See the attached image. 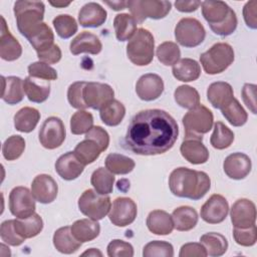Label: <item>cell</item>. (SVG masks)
I'll use <instances>...</instances> for the list:
<instances>
[{
  "mask_svg": "<svg viewBox=\"0 0 257 257\" xmlns=\"http://www.w3.org/2000/svg\"><path fill=\"white\" fill-rule=\"evenodd\" d=\"M178 136L179 126L171 114L158 108L145 109L132 118L124 145L134 154L156 156L171 150Z\"/></svg>",
  "mask_w": 257,
  "mask_h": 257,
  "instance_id": "cell-1",
  "label": "cell"
},
{
  "mask_svg": "<svg viewBox=\"0 0 257 257\" xmlns=\"http://www.w3.org/2000/svg\"><path fill=\"white\" fill-rule=\"evenodd\" d=\"M169 188L174 196L197 201L209 192L211 179L205 172L180 167L170 174Z\"/></svg>",
  "mask_w": 257,
  "mask_h": 257,
  "instance_id": "cell-2",
  "label": "cell"
},
{
  "mask_svg": "<svg viewBox=\"0 0 257 257\" xmlns=\"http://www.w3.org/2000/svg\"><path fill=\"white\" fill-rule=\"evenodd\" d=\"M13 11L19 32L27 38L43 23L45 6L42 1L19 0L14 3Z\"/></svg>",
  "mask_w": 257,
  "mask_h": 257,
  "instance_id": "cell-3",
  "label": "cell"
},
{
  "mask_svg": "<svg viewBox=\"0 0 257 257\" xmlns=\"http://www.w3.org/2000/svg\"><path fill=\"white\" fill-rule=\"evenodd\" d=\"M155 40L153 34L145 28H139L126 45L130 61L138 66H146L153 61Z\"/></svg>",
  "mask_w": 257,
  "mask_h": 257,
  "instance_id": "cell-4",
  "label": "cell"
},
{
  "mask_svg": "<svg viewBox=\"0 0 257 257\" xmlns=\"http://www.w3.org/2000/svg\"><path fill=\"white\" fill-rule=\"evenodd\" d=\"M232 46L226 42H218L200 55V62L207 74H218L225 71L234 61Z\"/></svg>",
  "mask_w": 257,
  "mask_h": 257,
  "instance_id": "cell-5",
  "label": "cell"
},
{
  "mask_svg": "<svg viewBox=\"0 0 257 257\" xmlns=\"http://www.w3.org/2000/svg\"><path fill=\"white\" fill-rule=\"evenodd\" d=\"M185 128V138H197L203 140V135L209 133L214 123L212 111L204 104L189 109L182 119Z\"/></svg>",
  "mask_w": 257,
  "mask_h": 257,
  "instance_id": "cell-6",
  "label": "cell"
},
{
  "mask_svg": "<svg viewBox=\"0 0 257 257\" xmlns=\"http://www.w3.org/2000/svg\"><path fill=\"white\" fill-rule=\"evenodd\" d=\"M126 8L136 22L142 24L147 18L155 20L165 18L171 11L172 3L159 0H131L127 1Z\"/></svg>",
  "mask_w": 257,
  "mask_h": 257,
  "instance_id": "cell-7",
  "label": "cell"
},
{
  "mask_svg": "<svg viewBox=\"0 0 257 257\" xmlns=\"http://www.w3.org/2000/svg\"><path fill=\"white\" fill-rule=\"evenodd\" d=\"M79 211L86 217L99 221L103 219L111 208L110 198L107 195L98 194L95 190H85L79 197L78 202Z\"/></svg>",
  "mask_w": 257,
  "mask_h": 257,
  "instance_id": "cell-8",
  "label": "cell"
},
{
  "mask_svg": "<svg viewBox=\"0 0 257 257\" xmlns=\"http://www.w3.org/2000/svg\"><path fill=\"white\" fill-rule=\"evenodd\" d=\"M206 37L203 24L196 18H182L175 27V38L177 42L187 48L200 45Z\"/></svg>",
  "mask_w": 257,
  "mask_h": 257,
  "instance_id": "cell-9",
  "label": "cell"
},
{
  "mask_svg": "<svg viewBox=\"0 0 257 257\" xmlns=\"http://www.w3.org/2000/svg\"><path fill=\"white\" fill-rule=\"evenodd\" d=\"M66 137V131L63 121L57 116L47 117L38 134L41 146L47 150H54L59 148Z\"/></svg>",
  "mask_w": 257,
  "mask_h": 257,
  "instance_id": "cell-10",
  "label": "cell"
},
{
  "mask_svg": "<svg viewBox=\"0 0 257 257\" xmlns=\"http://www.w3.org/2000/svg\"><path fill=\"white\" fill-rule=\"evenodd\" d=\"M35 201L28 188L15 187L9 194V210L16 218H27L35 213Z\"/></svg>",
  "mask_w": 257,
  "mask_h": 257,
  "instance_id": "cell-11",
  "label": "cell"
},
{
  "mask_svg": "<svg viewBox=\"0 0 257 257\" xmlns=\"http://www.w3.org/2000/svg\"><path fill=\"white\" fill-rule=\"evenodd\" d=\"M138 207L131 198H116L108 213L109 221L116 227H125L131 225L137 218Z\"/></svg>",
  "mask_w": 257,
  "mask_h": 257,
  "instance_id": "cell-12",
  "label": "cell"
},
{
  "mask_svg": "<svg viewBox=\"0 0 257 257\" xmlns=\"http://www.w3.org/2000/svg\"><path fill=\"white\" fill-rule=\"evenodd\" d=\"M114 91L109 84L86 82L83 87V99L87 107L100 109L106 102L113 99Z\"/></svg>",
  "mask_w": 257,
  "mask_h": 257,
  "instance_id": "cell-13",
  "label": "cell"
},
{
  "mask_svg": "<svg viewBox=\"0 0 257 257\" xmlns=\"http://www.w3.org/2000/svg\"><path fill=\"white\" fill-rule=\"evenodd\" d=\"M229 213V204L225 197L219 194L212 195L202 206L200 215L208 224L222 223Z\"/></svg>",
  "mask_w": 257,
  "mask_h": 257,
  "instance_id": "cell-14",
  "label": "cell"
},
{
  "mask_svg": "<svg viewBox=\"0 0 257 257\" xmlns=\"http://www.w3.org/2000/svg\"><path fill=\"white\" fill-rule=\"evenodd\" d=\"M31 193L37 202L49 204L56 199L58 186L50 175L40 174L37 175L31 183Z\"/></svg>",
  "mask_w": 257,
  "mask_h": 257,
  "instance_id": "cell-15",
  "label": "cell"
},
{
  "mask_svg": "<svg viewBox=\"0 0 257 257\" xmlns=\"http://www.w3.org/2000/svg\"><path fill=\"white\" fill-rule=\"evenodd\" d=\"M231 222L236 228H248L256 222V206L248 199L237 200L230 211Z\"/></svg>",
  "mask_w": 257,
  "mask_h": 257,
  "instance_id": "cell-16",
  "label": "cell"
},
{
  "mask_svg": "<svg viewBox=\"0 0 257 257\" xmlns=\"http://www.w3.org/2000/svg\"><path fill=\"white\" fill-rule=\"evenodd\" d=\"M164 87V81L160 75L146 73L137 81L136 92L142 100L153 101L162 95Z\"/></svg>",
  "mask_w": 257,
  "mask_h": 257,
  "instance_id": "cell-17",
  "label": "cell"
},
{
  "mask_svg": "<svg viewBox=\"0 0 257 257\" xmlns=\"http://www.w3.org/2000/svg\"><path fill=\"white\" fill-rule=\"evenodd\" d=\"M251 159L244 153H233L223 163V170L227 177L233 180L245 179L251 172Z\"/></svg>",
  "mask_w": 257,
  "mask_h": 257,
  "instance_id": "cell-18",
  "label": "cell"
},
{
  "mask_svg": "<svg viewBox=\"0 0 257 257\" xmlns=\"http://www.w3.org/2000/svg\"><path fill=\"white\" fill-rule=\"evenodd\" d=\"M180 152L182 157L193 165L205 164L209 160V151L203 144L202 139L184 138Z\"/></svg>",
  "mask_w": 257,
  "mask_h": 257,
  "instance_id": "cell-19",
  "label": "cell"
},
{
  "mask_svg": "<svg viewBox=\"0 0 257 257\" xmlns=\"http://www.w3.org/2000/svg\"><path fill=\"white\" fill-rule=\"evenodd\" d=\"M1 21L0 56L3 60L14 61L21 56L22 46L19 41L11 34L3 16H1Z\"/></svg>",
  "mask_w": 257,
  "mask_h": 257,
  "instance_id": "cell-20",
  "label": "cell"
},
{
  "mask_svg": "<svg viewBox=\"0 0 257 257\" xmlns=\"http://www.w3.org/2000/svg\"><path fill=\"white\" fill-rule=\"evenodd\" d=\"M84 165L78 161L73 152L61 155L55 162V171L65 181L77 179L84 170Z\"/></svg>",
  "mask_w": 257,
  "mask_h": 257,
  "instance_id": "cell-21",
  "label": "cell"
},
{
  "mask_svg": "<svg viewBox=\"0 0 257 257\" xmlns=\"http://www.w3.org/2000/svg\"><path fill=\"white\" fill-rule=\"evenodd\" d=\"M102 49V44L99 38L88 31L80 32L76 37H74L69 45V50L73 55H78L80 53L98 54Z\"/></svg>",
  "mask_w": 257,
  "mask_h": 257,
  "instance_id": "cell-22",
  "label": "cell"
},
{
  "mask_svg": "<svg viewBox=\"0 0 257 257\" xmlns=\"http://www.w3.org/2000/svg\"><path fill=\"white\" fill-rule=\"evenodd\" d=\"M106 17L105 9L95 2L86 3L78 12V22L82 27H99L104 24Z\"/></svg>",
  "mask_w": 257,
  "mask_h": 257,
  "instance_id": "cell-23",
  "label": "cell"
},
{
  "mask_svg": "<svg viewBox=\"0 0 257 257\" xmlns=\"http://www.w3.org/2000/svg\"><path fill=\"white\" fill-rule=\"evenodd\" d=\"M234 98L232 86L225 81H216L209 85L207 89V99L213 107L222 109Z\"/></svg>",
  "mask_w": 257,
  "mask_h": 257,
  "instance_id": "cell-24",
  "label": "cell"
},
{
  "mask_svg": "<svg viewBox=\"0 0 257 257\" xmlns=\"http://www.w3.org/2000/svg\"><path fill=\"white\" fill-rule=\"evenodd\" d=\"M146 224L150 232L155 235H169L174 230L172 215L163 210H154L150 212Z\"/></svg>",
  "mask_w": 257,
  "mask_h": 257,
  "instance_id": "cell-25",
  "label": "cell"
},
{
  "mask_svg": "<svg viewBox=\"0 0 257 257\" xmlns=\"http://www.w3.org/2000/svg\"><path fill=\"white\" fill-rule=\"evenodd\" d=\"M201 7L202 15L209 23V26L224 22L232 10L224 1H204L201 3Z\"/></svg>",
  "mask_w": 257,
  "mask_h": 257,
  "instance_id": "cell-26",
  "label": "cell"
},
{
  "mask_svg": "<svg viewBox=\"0 0 257 257\" xmlns=\"http://www.w3.org/2000/svg\"><path fill=\"white\" fill-rule=\"evenodd\" d=\"M172 72L174 77L183 82L197 80L201 75L200 64L192 58H182L173 65Z\"/></svg>",
  "mask_w": 257,
  "mask_h": 257,
  "instance_id": "cell-27",
  "label": "cell"
},
{
  "mask_svg": "<svg viewBox=\"0 0 257 257\" xmlns=\"http://www.w3.org/2000/svg\"><path fill=\"white\" fill-rule=\"evenodd\" d=\"M2 79V99L10 104H17L22 101L24 97V88L23 80L18 76H1Z\"/></svg>",
  "mask_w": 257,
  "mask_h": 257,
  "instance_id": "cell-28",
  "label": "cell"
},
{
  "mask_svg": "<svg viewBox=\"0 0 257 257\" xmlns=\"http://www.w3.org/2000/svg\"><path fill=\"white\" fill-rule=\"evenodd\" d=\"M52 241L55 249L62 254L75 253L82 244L74 238L69 226L57 229L53 234Z\"/></svg>",
  "mask_w": 257,
  "mask_h": 257,
  "instance_id": "cell-29",
  "label": "cell"
},
{
  "mask_svg": "<svg viewBox=\"0 0 257 257\" xmlns=\"http://www.w3.org/2000/svg\"><path fill=\"white\" fill-rule=\"evenodd\" d=\"M70 229L74 238L81 243L92 241L100 233V226L98 222L90 218L75 221L70 226Z\"/></svg>",
  "mask_w": 257,
  "mask_h": 257,
  "instance_id": "cell-30",
  "label": "cell"
},
{
  "mask_svg": "<svg viewBox=\"0 0 257 257\" xmlns=\"http://www.w3.org/2000/svg\"><path fill=\"white\" fill-rule=\"evenodd\" d=\"M23 88L27 98L30 101L36 103L44 102L50 94L49 81L42 80L40 82L31 76H27L23 80Z\"/></svg>",
  "mask_w": 257,
  "mask_h": 257,
  "instance_id": "cell-31",
  "label": "cell"
},
{
  "mask_svg": "<svg viewBox=\"0 0 257 257\" xmlns=\"http://www.w3.org/2000/svg\"><path fill=\"white\" fill-rule=\"evenodd\" d=\"M174 228L181 232L190 231L198 223V213L190 206H181L176 208L172 213Z\"/></svg>",
  "mask_w": 257,
  "mask_h": 257,
  "instance_id": "cell-32",
  "label": "cell"
},
{
  "mask_svg": "<svg viewBox=\"0 0 257 257\" xmlns=\"http://www.w3.org/2000/svg\"><path fill=\"white\" fill-rule=\"evenodd\" d=\"M40 119L38 109L30 106L20 108L14 115V126L20 133H31Z\"/></svg>",
  "mask_w": 257,
  "mask_h": 257,
  "instance_id": "cell-33",
  "label": "cell"
},
{
  "mask_svg": "<svg viewBox=\"0 0 257 257\" xmlns=\"http://www.w3.org/2000/svg\"><path fill=\"white\" fill-rule=\"evenodd\" d=\"M14 227L17 233L26 240L37 236L42 231L43 221L38 214L34 213L27 218H16Z\"/></svg>",
  "mask_w": 257,
  "mask_h": 257,
  "instance_id": "cell-34",
  "label": "cell"
},
{
  "mask_svg": "<svg viewBox=\"0 0 257 257\" xmlns=\"http://www.w3.org/2000/svg\"><path fill=\"white\" fill-rule=\"evenodd\" d=\"M124 115L125 107L120 101L116 99L109 100L99 109V116L101 121L108 126L118 125L123 119Z\"/></svg>",
  "mask_w": 257,
  "mask_h": 257,
  "instance_id": "cell-35",
  "label": "cell"
},
{
  "mask_svg": "<svg viewBox=\"0 0 257 257\" xmlns=\"http://www.w3.org/2000/svg\"><path fill=\"white\" fill-rule=\"evenodd\" d=\"M200 243L205 247L207 254L212 257L222 256L228 249V241L226 237L216 232H209L202 235L200 237Z\"/></svg>",
  "mask_w": 257,
  "mask_h": 257,
  "instance_id": "cell-36",
  "label": "cell"
},
{
  "mask_svg": "<svg viewBox=\"0 0 257 257\" xmlns=\"http://www.w3.org/2000/svg\"><path fill=\"white\" fill-rule=\"evenodd\" d=\"M113 28L115 37L118 41H126L131 39L138 30L135 18L127 13L115 15L113 19Z\"/></svg>",
  "mask_w": 257,
  "mask_h": 257,
  "instance_id": "cell-37",
  "label": "cell"
},
{
  "mask_svg": "<svg viewBox=\"0 0 257 257\" xmlns=\"http://www.w3.org/2000/svg\"><path fill=\"white\" fill-rule=\"evenodd\" d=\"M27 40L35 49L36 53H38L54 44V34L52 29L43 22L27 37Z\"/></svg>",
  "mask_w": 257,
  "mask_h": 257,
  "instance_id": "cell-38",
  "label": "cell"
},
{
  "mask_svg": "<svg viewBox=\"0 0 257 257\" xmlns=\"http://www.w3.org/2000/svg\"><path fill=\"white\" fill-rule=\"evenodd\" d=\"M114 181V175L106 168L104 169L102 167H99L93 171L90 177V184L94 190L101 195H108L112 192Z\"/></svg>",
  "mask_w": 257,
  "mask_h": 257,
  "instance_id": "cell-39",
  "label": "cell"
},
{
  "mask_svg": "<svg viewBox=\"0 0 257 257\" xmlns=\"http://www.w3.org/2000/svg\"><path fill=\"white\" fill-rule=\"evenodd\" d=\"M73 153L78 161L86 166L96 161L102 152L94 141L85 139L76 145Z\"/></svg>",
  "mask_w": 257,
  "mask_h": 257,
  "instance_id": "cell-40",
  "label": "cell"
},
{
  "mask_svg": "<svg viewBox=\"0 0 257 257\" xmlns=\"http://www.w3.org/2000/svg\"><path fill=\"white\" fill-rule=\"evenodd\" d=\"M135 161L124 155L111 153L105 158V168L113 175H126L135 169Z\"/></svg>",
  "mask_w": 257,
  "mask_h": 257,
  "instance_id": "cell-41",
  "label": "cell"
},
{
  "mask_svg": "<svg viewBox=\"0 0 257 257\" xmlns=\"http://www.w3.org/2000/svg\"><path fill=\"white\" fill-rule=\"evenodd\" d=\"M234 142V133L222 121L214 124V131L210 138V144L214 149L225 150Z\"/></svg>",
  "mask_w": 257,
  "mask_h": 257,
  "instance_id": "cell-42",
  "label": "cell"
},
{
  "mask_svg": "<svg viewBox=\"0 0 257 257\" xmlns=\"http://www.w3.org/2000/svg\"><path fill=\"white\" fill-rule=\"evenodd\" d=\"M174 98L181 107L191 109L200 104V94L198 90L190 85H180L175 89Z\"/></svg>",
  "mask_w": 257,
  "mask_h": 257,
  "instance_id": "cell-43",
  "label": "cell"
},
{
  "mask_svg": "<svg viewBox=\"0 0 257 257\" xmlns=\"http://www.w3.org/2000/svg\"><path fill=\"white\" fill-rule=\"evenodd\" d=\"M223 116L233 126H242L247 122L248 114L238 99L235 97L225 107L221 109Z\"/></svg>",
  "mask_w": 257,
  "mask_h": 257,
  "instance_id": "cell-44",
  "label": "cell"
},
{
  "mask_svg": "<svg viewBox=\"0 0 257 257\" xmlns=\"http://www.w3.org/2000/svg\"><path fill=\"white\" fill-rule=\"evenodd\" d=\"M156 55L162 64L170 66L174 65L180 60L181 50L177 43L172 41H165L157 47Z\"/></svg>",
  "mask_w": 257,
  "mask_h": 257,
  "instance_id": "cell-45",
  "label": "cell"
},
{
  "mask_svg": "<svg viewBox=\"0 0 257 257\" xmlns=\"http://www.w3.org/2000/svg\"><path fill=\"white\" fill-rule=\"evenodd\" d=\"M25 150V140L18 135H13L5 140L2 146V155L7 161L19 159Z\"/></svg>",
  "mask_w": 257,
  "mask_h": 257,
  "instance_id": "cell-46",
  "label": "cell"
},
{
  "mask_svg": "<svg viewBox=\"0 0 257 257\" xmlns=\"http://www.w3.org/2000/svg\"><path fill=\"white\" fill-rule=\"evenodd\" d=\"M52 24L57 35L63 39L70 38L77 32L78 29L76 20L68 14H60L56 16L53 19Z\"/></svg>",
  "mask_w": 257,
  "mask_h": 257,
  "instance_id": "cell-47",
  "label": "cell"
},
{
  "mask_svg": "<svg viewBox=\"0 0 257 257\" xmlns=\"http://www.w3.org/2000/svg\"><path fill=\"white\" fill-rule=\"evenodd\" d=\"M93 126V116L85 109H78L70 117V131L73 135L86 134Z\"/></svg>",
  "mask_w": 257,
  "mask_h": 257,
  "instance_id": "cell-48",
  "label": "cell"
},
{
  "mask_svg": "<svg viewBox=\"0 0 257 257\" xmlns=\"http://www.w3.org/2000/svg\"><path fill=\"white\" fill-rule=\"evenodd\" d=\"M144 257H173L174 247L166 241L155 240L145 245L143 249Z\"/></svg>",
  "mask_w": 257,
  "mask_h": 257,
  "instance_id": "cell-49",
  "label": "cell"
},
{
  "mask_svg": "<svg viewBox=\"0 0 257 257\" xmlns=\"http://www.w3.org/2000/svg\"><path fill=\"white\" fill-rule=\"evenodd\" d=\"M28 73L29 76L42 79V80H55L57 79V72L56 70L51 67L49 64L44 63L42 61H36L30 63L28 65Z\"/></svg>",
  "mask_w": 257,
  "mask_h": 257,
  "instance_id": "cell-50",
  "label": "cell"
},
{
  "mask_svg": "<svg viewBox=\"0 0 257 257\" xmlns=\"http://www.w3.org/2000/svg\"><path fill=\"white\" fill-rule=\"evenodd\" d=\"M0 237L4 243L10 246H19L25 241V239L17 233L14 227V220H6L2 222L0 227Z\"/></svg>",
  "mask_w": 257,
  "mask_h": 257,
  "instance_id": "cell-51",
  "label": "cell"
},
{
  "mask_svg": "<svg viewBox=\"0 0 257 257\" xmlns=\"http://www.w3.org/2000/svg\"><path fill=\"white\" fill-rule=\"evenodd\" d=\"M233 238L235 242L244 247H251L255 245L257 241V228L256 225H252L248 228H236L233 229Z\"/></svg>",
  "mask_w": 257,
  "mask_h": 257,
  "instance_id": "cell-52",
  "label": "cell"
},
{
  "mask_svg": "<svg viewBox=\"0 0 257 257\" xmlns=\"http://www.w3.org/2000/svg\"><path fill=\"white\" fill-rule=\"evenodd\" d=\"M85 83V81H75L68 86L67 100L74 108L85 109L87 107L83 99V87Z\"/></svg>",
  "mask_w": 257,
  "mask_h": 257,
  "instance_id": "cell-53",
  "label": "cell"
},
{
  "mask_svg": "<svg viewBox=\"0 0 257 257\" xmlns=\"http://www.w3.org/2000/svg\"><path fill=\"white\" fill-rule=\"evenodd\" d=\"M107 256L109 257H133L134 247L131 243L119 239L110 241L106 248Z\"/></svg>",
  "mask_w": 257,
  "mask_h": 257,
  "instance_id": "cell-54",
  "label": "cell"
},
{
  "mask_svg": "<svg viewBox=\"0 0 257 257\" xmlns=\"http://www.w3.org/2000/svg\"><path fill=\"white\" fill-rule=\"evenodd\" d=\"M237 24H238L237 16H236L235 11L232 9L230 14L228 15V17L226 18V20L224 22H222L221 24H218V25H211L210 28L217 35L228 36V35H231L236 30Z\"/></svg>",
  "mask_w": 257,
  "mask_h": 257,
  "instance_id": "cell-55",
  "label": "cell"
},
{
  "mask_svg": "<svg viewBox=\"0 0 257 257\" xmlns=\"http://www.w3.org/2000/svg\"><path fill=\"white\" fill-rule=\"evenodd\" d=\"M85 139L94 141L100 148L101 152H104L108 148V145H109V136H108L107 132L99 125L92 126L85 134Z\"/></svg>",
  "mask_w": 257,
  "mask_h": 257,
  "instance_id": "cell-56",
  "label": "cell"
},
{
  "mask_svg": "<svg viewBox=\"0 0 257 257\" xmlns=\"http://www.w3.org/2000/svg\"><path fill=\"white\" fill-rule=\"evenodd\" d=\"M180 257H206L208 256L207 251L202 243H186L184 244L179 253Z\"/></svg>",
  "mask_w": 257,
  "mask_h": 257,
  "instance_id": "cell-57",
  "label": "cell"
},
{
  "mask_svg": "<svg viewBox=\"0 0 257 257\" xmlns=\"http://www.w3.org/2000/svg\"><path fill=\"white\" fill-rule=\"evenodd\" d=\"M242 99L252 113L256 114V85L253 83H245L241 91Z\"/></svg>",
  "mask_w": 257,
  "mask_h": 257,
  "instance_id": "cell-58",
  "label": "cell"
},
{
  "mask_svg": "<svg viewBox=\"0 0 257 257\" xmlns=\"http://www.w3.org/2000/svg\"><path fill=\"white\" fill-rule=\"evenodd\" d=\"M243 18L246 25L251 29L257 28V1H248L243 7Z\"/></svg>",
  "mask_w": 257,
  "mask_h": 257,
  "instance_id": "cell-59",
  "label": "cell"
},
{
  "mask_svg": "<svg viewBox=\"0 0 257 257\" xmlns=\"http://www.w3.org/2000/svg\"><path fill=\"white\" fill-rule=\"evenodd\" d=\"M61 56H62L61 50H60L59 46L55 43L52 46H50L49 48L37 53V57H38L39 61H42L47 64L57 63L61 59Z\"/></svg>",
  "mask_w": 257,
  "mask_h": 257,
  "instance_id": "cell-60",
  "label": "cell"
},
{
  "mask_svg": "<svg viewBox=\"0 0 257 257\" xmlns=\"http://www.w3.org/2000/svg\"><path fill=\"white\" fill-rule=\"evenodd\" d=\"M201 1L197 0H190V1H184V0H178L175 2V7L180 12L190 13L196 11L201 6Z\"/></svg>",
  "mask_w": 257,
  "mask_h": 257,
  "instance_id": "cell-61",
  "label": "cell"
},
{
  "mask_svg": "<svg viewBox=\"0 0 257 257\" xmlns=\"http://www.w3.org/2000/svg\"><path fill=\"white\" fill-rule=\"evenodd\" d=\"M104 3L115 11L125 9L127 5V1H104Z\"/></svg>",
  "mask_w": 257,
  "mask_h": 257,
  "instance_id": "cell-62",
  "label": "cell"
},
{
  "mask_svg": "<svg viewBox=\"0 0 257 257\" xmlns=\"http://www.w3.org/2000/svg\"><path fill=\"white\" fill-rule=\"evenodd\" d=\"M81 256H102V253L98 250V249H95V248H90L86 251H84Z\"/></svg>",
  "mask_w": 257,
  "mask_h": 257,
  "instance_id": "cell-63",
  "label": "cell"
},
{
  "mask_svg": "<svg viewBox=\"0 0 257 257\" xmlns=\"http://www.w3.org/2000/svg\"><path fill=\"white\" fill-rule=\"evenodd\" d=\"M69 4H70V2H67V3H64V2H50V5H52L54 7H61V8L66 7Z\"/></svg>",
  "mask_w": 257,
  "mask_h": 257,
  "instance_id": "cell-64",
  "label": "cell"
}]
</instances>
